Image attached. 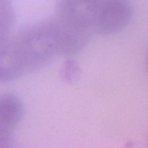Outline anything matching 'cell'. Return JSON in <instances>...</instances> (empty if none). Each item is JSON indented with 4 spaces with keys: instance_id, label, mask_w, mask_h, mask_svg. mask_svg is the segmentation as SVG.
<instances>
[{
    "instance_id": "6da1fadb",
    "label": "cell",
    "mask_w": 148,
    "mask_h": 148,
    "mask_svg": "<svg viewBox=\"0 0 148 148\" xmlns=\"http://www.w3.org/2000/svg\"><path fill=\"white\" fill-rule=\"evenodd\" d=\"M11 46L23 75L39 71L60 56V43L52 17L11 35Z\"/></svg>"
},
{
    "instance_id": "7a4b0ae2",
    "label": "cell",
    "mask_w": 148,
    "mask_h": 148,
    "mask_svg": "<svg viewBox=\"0 0 148 148\" xmlns=\"http://www.w3.org/2000/svg\"><path fill=\"white\" fill-rule=\"evenodd\" d=\"M132 16L133 6L131 0H101L92 30L101 35L119 34L130 24Z\"/></svg>"
},
{
    "instance_id": "3957f363",
    "label": "cell",
    "mask_w": 148,
    "mask_h": 148,
    "mask_svg": "<svg viewBox=\"0 0 148 148\" xmlns=\"http://www.w3.org/2000/svg\"><path fill=\"white\" fill-rule=\"evenodd\" d=\"M100 1L101 0H58L54 15L76 29L94 34L92 26Z\"/></svg>"
},
{
    "instance_id": "277c9868",
    "label": "cell",
    "mask_w": 148,
    "mask_h": 148,
    "mask_svg": "<svg viewBox=\"0 0 148 148\" xmlns=\"http://www.w3.org/2000/svg\"><path fill=\"white\" fill-rule=\"evenodd\" d=\"M24 114L21 100L13 94L0 95V148L11 147L14 132Z\"/></svg>"
},
{
    "instance_id": "5b68a950",
    "label": "cell",
    "mask_w": 148,
    "mask_h": 148,
    "mask_svg": "<svg viewBox=\"0 0 148 148\" xmlns=\"http://www.w3.org/2000/svg\"><path fill=\"white\" fill-rule=\"evenodd\" d=\"M14 24L15 12L10 2H0V44L10 38Z\"/></svg>"
},
{
    "instance_id": "8992f818",
    "label": "cell",
    "mask_w": 148,
    "mask_h": 148,
    "mask_svg": "<svg viewBox=\"0 0 148 148\" xmlns=\"http://www.w3.org/2000/svg\"><path fill=\"white\" fill-rule=\"evenodd\" d=\"M81 76V69L78 63L73 59H68L60 69V77L65 82L74 83Z\"/></svg>"
},
{
    "instance_id": "52a82bcc",
    "label": "cell",
    "mask_w": 148,
    "mask_h": 148,
    "mask_svg": "<svg viewBox=\"0 0 148 148\" xmlns=\"http://www.w3.org/2000/svg\"><path fill=\"white\" fill-rule=\"evenodd\" d=\"M0 2H10V0H0Z\"/></svg>"
}]
</instances>
